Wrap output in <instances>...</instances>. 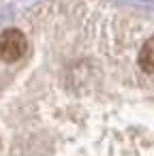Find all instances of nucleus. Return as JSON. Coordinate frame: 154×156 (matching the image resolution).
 Masks as SVG:
<instances>
[{"mask_svg":"<svg viewBox=\"0 0 154 156\" xmlns=\"http://www.w3.org/2000/svg\"><path fill=\"white\" fill-rule=\"evenodd\" d=\"M28 49V41L26 34L17 28H7L0 32V60L5 62H17L20 58H24Z\"/></svg>","mask_w":154,"mask_h":156,"instance_id":"nucleus-1","label":"nucleus"},{"mask_svg":"<svg viewBox=\"0 0 154 156\" xmlns=\"http://www.w3.org/2000/svg\"><path fill=\"white\" fill-rule=\"evenodd\" d=\"M139 66L145 73H152L154 75V34L143 43V47L139 51Z\"/></svg>","mask_w":154,"mask_h":156,"instance_id":"nucleus-2","label":"nucleus"}]
</instances>
